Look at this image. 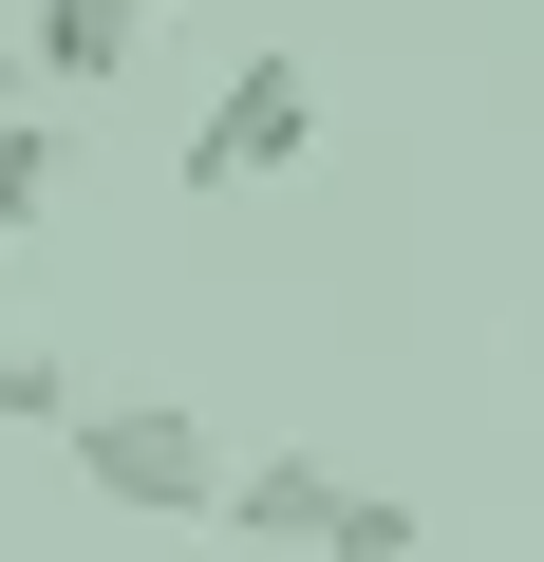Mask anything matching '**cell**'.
Returning <instances> with one entry per match:
<instances>
[{
	"label": "cell",
	"instance_id": "obj_1",
	"mask_svg": "<svg viewBox=\"0 0 544 562\" xmlns=\"http://www.w3.org/2000/svg\"><path fill=\"white\" fill-rule=\"evenodd\" d=\"M57 450H76V487L132 506V525H225V487H244V450H225L207 413H169V394H95Z\"/></svg>",
	"mask_w": 544,
	"mask_h": 562
},
{
	"label": "cell",
	"instance_id": "obj_4",
	"mask_svg": "<svg viewBox=\"0 0 544 562\" xmlns=\"http://www.w3.org/2000/svg\"><path fill=\"white\" fill-rule=\"evenodd\" d=\"M338 506H357V487H338L320 450H244V487H225V543H338Z\"/></svg>",
	"mask_w": 544,
	"mask_h": 562
},
{
	"label": "cell",
	"instance_id": "obj_5",
	"mask_svg": "<svg viewBox=\"0 0 544 562\" xmlns=\"http://www.w3.org/2000/svg\"><path fill=\"white\" fill-rule=\"evenodd\" d=\"M95 394H76V357L57 338H0V431H76Z\"/></svg>",
	"mask_w": 544,
	"mask_h": 562
},
{
	"label": "cell",
	"instance_id": "obj_3",
	"mask_svg": "<svg viewBox=\"0 0 544 562\" xmlns=\"http://www.w3.org/2000/svg\"><path fill=\"white\" fill-rule=\"evenodd\" d=\"M132 57H151V0H38V38H20L38 94H95V76H132Z\"/></svg>",
	"mask_w": 544,
	"mask_h": 562
},
{
	"label": "cell",
	"instance_id": "obj_2",
	"mask_svg": "<svg viewBox=\"0 0 544 562\" xmlns=\"http://www.w3.org/2000/svg\"><path fill=\"white\" fill-rule=\"evenodd\" d=\"M301 150H320V57H225V94L188 113L169 169L225 206V188H263V169H301Z\"/></svg>",
	"mask_w": 544,
	"mask_h": 562
},
{
	"label": "cell",
	"instance_id": "obj_8",
	"mask_svg": "<svg viewBox=\"0 0 544 562\" xmlns=\"http://www.w3.org/2000/svg\"><path fill=\"white\" fill-rule=\"evenodd\" d=\"M525 357H544V301H525Z\"/></svg>",
	"mask_w": 544,
	"mask_h": 562
},
{
	"label": "cell",
	"instance_id": "obj_6",
	"mask_svg": "<svg viewBox=\"0 0 544 562\" xmlns=\"http://www.w3.org/2000/svg\"><path fill=\"white\" fill-rule=\"evenodd\" d=\"M57 169H76L57 113H0V225H57Z\"/></svg>",
	"mask_w": 544,
	"mask_h": 562
},
{
	"label": "cell",
	"instance_id": "obj_7",
	"mask_svg": "<svg viewBox=\"0 0 544 562\" xmlns=\"http://www.w3.org/2000/svg\"><path fill=\"white\" fill-rule=\"evenodd\" d=\"M320 562H413V506H395V487H357V506H338V543H320Z\"/></svg>",
	"mask_w": 544,
	"mask_h": 562
}]
</instances>
